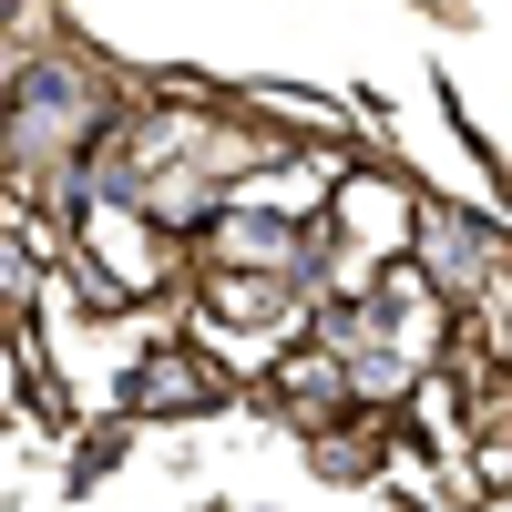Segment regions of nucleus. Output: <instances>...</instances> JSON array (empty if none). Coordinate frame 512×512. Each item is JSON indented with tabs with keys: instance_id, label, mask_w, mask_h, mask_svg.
Masks as SVG:
<instances>
[{
	"instance_id": "nucleus-1",
	"label": "nucleus",
	"mask_w": 512,
	"mask_h": 512,
	"mask_svg": "<svg viewBox=\"0 0 512 512\" xmlns=\"http://www.w3.org/2000/svg\"><path fill=\"white\" fill-rule=\"evenodd\" d=\"M226 369L205 349H154L134 379H123V420H195V410H226Z\"/></svg>"
}]
</instances>
